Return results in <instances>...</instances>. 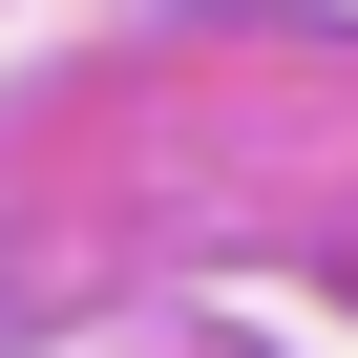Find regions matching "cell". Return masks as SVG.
Returning <instances> with one entry per match:
<instances>
[]
</instances>
